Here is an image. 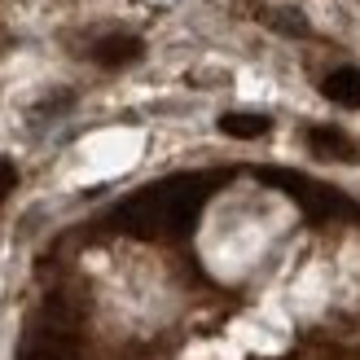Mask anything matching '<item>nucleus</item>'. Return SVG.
<instances>
[{"instance_id":"f257e3e1","label":"nucleus","mask_w":360,"mask_h":360,"mask_svg":"<svg viewBox=\"0 0 360 360\" xmlns=\"http://www.w3.org/2000/svg\"><path fill=\"white\" fill-rule=\"evenodd\" d=\"M259 180L264 185H277V189H285L295 198V202L312 215V220H330V215H343V211H352V202L343 193H334V189H326V185H316V180H308V176H299V172H259Z\"/></svg>"},{"instance_id":"f03ea898","label":"nucleus","mask_w":360,"mask_h":360,"mask_svg":"<svg viewBox=\"0 0 360 360\" xmlns=\"http://www.w3.org/2000/svg\"><path fill=\"white\" fill-rule=\"evenodd\" d=\"M211 185H215L211 176H176V180H163V193H167V233H172V238H185V233L193 229V220H198V211H202Z\"/></svg>"},{"instance_id":"7ed1b4c3","label":"nucleus","mask_w":360,"mask_h":360,"mask_svg":"<svg viewBox=\"0 0 360 360\" xmlns=\"http://www.w3.org/2000/svg\"><path fill=\"white\" fill-rule=\"evenodd\" d=\"M115 224L123 233H132V238H158V233H167V193L163 185H150L132 193L128 202L115 211Z\"/></svg>"},{"instance_id":"20e7f679","label":"nucleus","mask_w":360,"mask_h":360,"mask_svg":"<svg viewBox=\"0 0 360 360\" xmlns=\"http://www.w3.org/2000/svg\"><path fill=\"white\" fill-rule=\"evenodd\" d=\"M141 53H146V44H141L136 35H105V40L93 44V62L105 66V70H119V66L141 62Z\"/></svg>"},{"instance_id":"39448f33","label":"nucleus","mask_w":360,"mask_h":360,"mask_svg":"<svg viewBox=\"0 0 360 360\" xmlns=\"http://www.w3.org/2000/svg\"><path fill=\"white\" fill-rule=\"evenodd\" d=\"M40 360H75L79 352V338L75 330H58V326H49L44 334H35V347H31Z\"/></svg>"},{"instance_id":"423d86ee","label":"nucleus","mask_w":360,"mask_h":360,"mask_svg":"<svg viewBox=\"0 0 360 360\" xmlns=\"http://www.w3.org/2000/svg\"><path fill=\"white\" fill-rule=\"evenodd\" d=\"M321 93H326L330 101H338V105H347V110H360V70L356 66L334 70V75H326Z\"/></svg>"},{"instance_id":"0eeeda50","label":"nucleus","mask_w":360,"mask_h":360,"mask_svg":"<svg viewBox=\"0 0 360 360\" xmlns=\"http://www.w3.org/2000/svg\"><path fill=\"white\" fill-rule=\"evenodd\" d=\"M308 146L321 154V158H343V163H356V146H352V136H343L338 128H312L308 132Z\"/></svg>"},{"instance_id":"6e6552de","label":"nucleus","mask_w":360,"mask_h":360,"mask_svg":"<svg viewBox=\"0 0 360 360\" xmlns=\"http://www.w3.org/2000/svg\"><path fill=\"white\" fill-rule=\"evenodd\" d=\"M268 128H273V119H264V115H242V110L220 115V132L233 136V141H255V136H264Z\"/></svg>"},{"instance_id":"1a4fd4ad","label":"nucleus","mask_w":360,"mask_h":360,"mask_svg":"<svg viewBox=\"0 0 360 360\" xmlns=\"http://www.w3.org/2000/svg\"><path fill=\"white\" fill-rule=\"evenodd\" d=\"M79 316H84V308L70 295H49L44 299V321L49 326H58V330H75L79 326Z\"/></svg>"},{"instance_id":"9d476101","label":"nucleus","mask_w":360,"mask_h":360,"mask_svg":"<svg viewBox=\"0 0 360 360\" xmlns=\"http://www.w3.org/2000/svg\"><path fill=\"white\" fill-rule=\"evenodd\" d=\"M268 22H273L277 31H285V35H308V22H303L295 9H277L273 18H268Z\"/></svg>"},{"instance_id":"9b49d317","label":"nucleus","mask_w":360,"mask_h":360,"mask_svg":"<svg viewBox=\"0 0 360 360\" xmlns=\"http://www.w3.org/2000/svg\"><path fill=\"white\" fill-rule=\"evenodd\" d=\"M13 189H18V167L9 163V158H0V202H5Z\"/></svg>"}]
</instances>
